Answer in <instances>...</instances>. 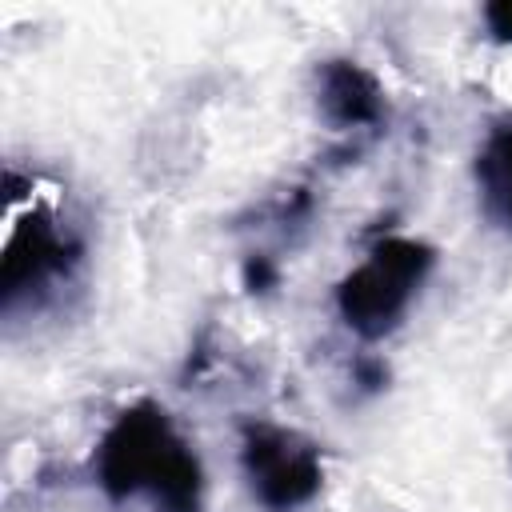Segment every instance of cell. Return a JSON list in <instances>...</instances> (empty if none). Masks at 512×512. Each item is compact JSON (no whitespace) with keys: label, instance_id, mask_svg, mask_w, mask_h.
<instances>
[{"label":"cell","instance_id":"cell-3","mask_svg":"<svg viewBox=\"0 0 512 512\" xmlns=\"http://www.w3.org/2000/svg\"><path fill=\"white\" fill-rule=\"evenodd\" d=\"M240 468L260 508L296 512L320 496L324 460L320 448L280 424H248L240 440Z\"/></svg>","mask_w":512,"mask_h":512},{"label":"cell","instance_id":"cell-2","mask_svg":"<svg viewBox=\"0 0 512 512\" xmlns=\"http://www.w3.org/2000/svg\"><path fill=\"white\" fill-rule=\"evenodd\" d=\"M432 264H436V252L424 240H412V236L376 240L372 252L336 284L340 320L364 340H380L396 332L420 284L428 280Z\"/></svg>","mask_w":512,"mask_h":512},{"label":"cell","instance_id":"cell-6","mask_svg":"<svg viewBox=\"0 0 512 512\" xmlns=\"http://www.w3.org/2000/svg\"><path fill=\"white\" fill-rule=\"evenodd\" d=\"M472 176H476V192H480V212L512 232V116L508 120H496L476 152V164H472Z\"/></svg>","mask_w":512,"mask_h":512},{"label":"cell","instance_id":"cell-5","mask_svg":"<svg viewBox=\"0 0 512 512\" xmlns=\"http://www.w3.org/2000/svg\"><path fill=\"white\" fill-rule=\"evenodd\" d=\"M312 84H316V112L340 132L376 128L384 120V112H388L380 80L360 60L328 56V60L316 64Z\"/></svg>","mask_w":512,"mask_h":512},{"label":"cell","instance_id":"cell-8","mask_svg":"<svg viewBox=\"0 0 512 512\" xmlns=\"http://www.w3.org/2000/svg\"><path fill=\"white\" fill-rule=\"evenodd\" d=\"M244 280H248V288H252V292H264V288L276 280V272H272V264H268L264 256H256V260H248V264H244Z\"/></svg>","mask_w":512,"mask_h":512},{"label":"cell","instance_id":"cell-7","mask_svg":"<svg viewBox=\"0 0 512 512\" xmlns=\"http://www.w3.org/2000/svg\"><path fill=\"white\" fill-rule=\"evenodd\" d=\"M484 24L500 44H512V0H492L484 4Z\"/></svg>","mask_w":512,"mask_h":512},{"label":"cell","instance_id":"cell-4","mask_svg":"<svg viewBox=\"0 0 512 512\" xmlns=\"http://www.w3.org/2000/svg\"><path fill=\"white\" fill-rule=\"evenodd\" d=\"M76 256H80V244L68 232H60L48 212H32L24 224L12 228L4 248V268H0L4 308L12 312L24 296L48 292L52 284L68 280Z\"/></svg>","mask_w":512,"mask_h":512},{"label":"cell","instance_id":"cell-1","mask_svg":"<svg viewBox=\"0 0 512 512\" xmlns=\"http://www.w3.org/2000/svg\"><path fill=\"white\" fill-rule=\"evenodd\" d=\"M96 480L108 500L144 496L156 512H200L204 468L156 400L128 404L96 448Z\"/></svg>","mask_w":512,"mask_h":512}]
</instances>
